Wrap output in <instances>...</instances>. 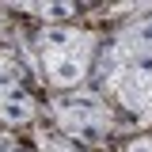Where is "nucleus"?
I'll use <instances>...</instances> for the list:
<instances>
[{"mask_svg": "<svg viewBox=\"0 0 152 152\" xmlns=\"http://www.w3.org/2000/svg\"><path fill=\"white\" fill-rule=\"evenodd\" d=\"M99 95L137 118V126H152V15L133 19L103 38L95 61Z\"/></svg>", "mask_w": 152, "mask_h": 152, "instance_id": "1", "label": "nucleus"}, {"mask_svg": "<svg viewBox=\"0 0 152 152\" xmlns=\"http://www.w3.org/2000/svg\"><path fill=\"white\" fill-rule=\"evenodd\" d=\"M103 34L84 27H42L31 42V65L34 72L57 91H76L95 72Z\"/></svg>", "mask_w": 152, "mask_h": 152, "instance_id": "2", "label": "nucleus"}, {"mask_svg": "<svg viewBox=\"0 0 152 152\" xmlns=\"http://www.w3.org/2000/svg\"><path fill=\"white\" fill-rule=\"evenodd\" d=\"M50 122L61 137H69L84 148H103L110 145L114 137V107L103 99L99 91H88V88H76V91H57L50 95Z\"/></svg>", "mask_w": 152, "mask_h": 152, "instance_id": "3", "label": "nucleus"}, {"mask_svg": "<svg viewBox=\"0 0 152 152\" xmlns=\"http://www.w3.org/2000/svg\"><path fill=\"white\" fill-rule=\"evenodd\" d=\"M38 99L31 95V88L23 84V69L12 50H0V126L19 129L31 126L38 118Z\"/></svg>", "mask_w": 152, "mask_h": 152, "instance_id": "4", "label": "nucleus"}, {"mask_svg": "<svg viewBox=\"0 0 152 152\" xmlns=\"http://www.w3.org/2000/svg\"><path fill=\"white\" fill-rule=\"evenodd\" d=\"M15 12H31L34 19H42V23H50V27H65V19H72L80 8L76 4H15Z\"/></svg>", "mask_w": 152, "mask_h": 152, "instance_id": "5", "label": "nucleus"}, {"mask_svg": "<svg viewBox=\"0 0 152 152\" xmlns=\"http://www.w3.org/2000/svg\"><path fill=\"white\" fill-rule=\"evenodd\" d=\"M34 152H91V148L76 145L69 137H61L57 129H38L34 133Z\"/></svg>", "mask_w": 152, "mask_h": 152, "instance_id": "6", "label": "nucleus"}, {"mask_svg": "<svg viewBox=\"0 0 152 152\" xmlns=\"http://www.w3.org/2000/svg\"><path fill=\"white\" fill-rule=\"evenodd\" d=\"M0 152H34V145H23V141H15V137L0 133Z\"/></svg>", "mask_w": 152, "mask_h": 152, "instance_id": "7", "label": "nucleus"}, {"mask_svg": "<svg viewBox=\"0 0 152 152\" xmlns=\"http://www.w3.org/2000/svg\"><path fill=\"white\" fill-rule=\"evenodd\" d=\"M122 152H152V133H148V137H133Z\"/></svg>", "mask_w": 152, "mask_h": 152, "instance_id": "8", "label": "nucleus"}]
</instances>
